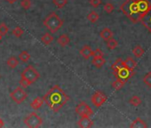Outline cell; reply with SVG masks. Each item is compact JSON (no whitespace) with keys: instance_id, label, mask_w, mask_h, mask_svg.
<instances>
[{"instance_id":"1","label":"cell","mask_w":151,"mask_h":128,"mask_svg":"<svg viewBox=\"0 0 151 128\" xmlns=\"http://www.w3.org/2000/svg\"><path fill=\"white\" fill-rule=\"evenodd\" d=\"M44 100L51 110L58 112L65 104H67L69 101V97L58 85H56L45 94Z\"/></svg>"},{"instance_id":"2","label":"cell","mask_w":151,"mask_h":128,"mask_svg":"<svg viewBox=\"0 0 151 128\" xmlns=\"http://www.w3.org/2000/svg\"><path fill=\"white\" fill-rule=\"evenodd\" d=\"M120 9L124 13V14L126 15V17L133 23L140 22L141 15L138 9L136 2L132 1V0H126L120 6Z\"/></svg>"},{"instance_id":"3","label":"cell","mask_w":151,"mask_h":128,"mask_svg":"<svg viewBox=\"0 0 151 128\" xmlns=\"http://www.w3.org/2000/svg\"><path fill=\"white\" fill-rule=\"evenodd\" d=\"M43 23L51 33H56L62 27L63 20L60 19L56 13L52 12L45 17Z\"/></svg>"},{"instance_id":"4","label":"cell","mask_w":151,"mask_h":128,"mask_svg":"<svg viewBox=\"0 0 151 128\" xmlns=\"http://www.w3.org/2000/svg\"><path fill=\"white\" fill-rule=\"evenodd\" d=\"M21 78H23L25 79H27L29 82L31 83V85L35 82H37L39 78H40V74L39 72L31 65H29L26 69H24V70L22 72Z\"/></svg>"},{"instance_id":"5","label":"cell","mask_w":151,"mask_h":128,"mask_svg":"<svg viewBox=\"0 0 151 128\" xmlns=\"http://www.w3.org/2000/svg\"><path fill=\"white\" fill-rule=\"evenodd\" d=\"M24 124L28 127H30V128H37V127H40L42 125L43 119L36 112H31L30 114H29L25 117Z\"/></svg>"},{"instance_id":"6","label":"cell","mask_w":151,"mask_h":128,"mask_svg":"<svg viewBox=\"0 0 151 128\" xmlns=\"http://www.w3.org/2000/svg\"><path fill=\"white\" fill-rule=\"evenodd\" d=\"M27 97H28V93L22 86H18L10 93V98L17 104L22 103L27 99Z\"/></svg>"},{"instance_id":"7","label":"cell","mask_w":151,"mask_h":128,"mask_svg":"<svg viewBox=\"0 0 151 128\" xmlns=\"http://www.w3.org/2000/svg\"><path fill=\"white\" fill-rule=\"evenodd\" d=\"M75 112L79 116H92L93 115L92 108L85 101H81L76 106Z\"/></svg>"},{"instance_id":"8","label":"cell","mask_w":151,"mask_h":128,"mask_svg":"<svg viewBox=\"0 0 151 128\" xmlns=\"http://www.w3.org/2000/svg\"><path fill=\"white\" fill-rule=\"evenodd\" d=\"M107 100L108 96L101 91H96L91 97V101L96 108L101 107L107 101Z\"/></svg>"},{"instance_id":"9","label":"cell","mask_w":151,"mask_h":128,"mask_svg":"<svg viewBox=\"0 0 151 128\" xmlns=\"http://www.w3.org/2000/svg\"><path fill=\"white\" fill-rule=\"evenodd\" d=\"M113 74L115 75V77L117 79H121V80H124L126 82L128 79H130L133 76L134 71L130 70L127 67H125V68H123V69H121L116 72H113Z\"/></svg>"},{"instance_id":"10","label":"cell","mask_w":151,"mask_h":128,"mask_svg":"<svg viewBox=\"0 0 151 128\" xmlns=\"http://www.w3.org/2000/svg\"><path fill=\"white\" fill-rule=\"evenodd\" d=\"M136 4H137V6H138V9L140 13L141 17L149 10V8L151 6V4L147 1V0H139V1L136 2Z\"/></svg>"},{"instance_id":"11","label":"cell","mask_w":151,"mask_h":128,"mask_svg":"<svg viewBox=\"0 0 151 128\" xmlns=\"http://www.w3.org/2000/svg\"><path fill=\"white\" fill-rule=\"evenodd\" d=\"M140 22L151 33V6H150L149 10L141 17Z\"/></svg>"},{"instance_id":"12","label":"cell","mask_w":151,"mask_h":128,"mask_svg":"<svg viewBox=\"0 0 151 128\" xmlns=\"http://www.w3.org/2000/svg\"><path fill=\"white\" fill-rule=\"evenodd\" d=\"M78 126L81 128H89L93 126V121L91 119V116H81L78 121Z\"/></svg>"},{"instance_id":"13","label":"cell","mask_w":151,"mask_h":128,"mask_svg":"<svg viewBox=\"0 0 151 128\" xmlns=\"http://www.w3.org/2000/svg\"><path fill=\"white\" fill-rule=\"evenodd\" d=\"M79 53L84 57V59L88 60V59H90L91 57H93L94 51L91 48V46H90V45H84V46L80 49Z\"/></svg>"},{"instance_id":"14","label":"cell","mask_w":151,"mask_h":128,"mask_svg":"<svg viewBox=\"0 0 151 128\" xmlns=\"http://www.w3.org/2000/svg\"><path fill=\"white\" fill-rule=\"evenodd\" d=\"M106 63V60L103 58V56H93L92 60V64L97 69H101L103 67Z\"/></svg>"},{"instance_id":"15","label":"cell","mask_w":151,"mask_h":128,"mask_svg":"<svg viewBox=\"0 0 151 128\" xmlns=\"http://www.w3.org/2000/svg\"><path fill=\"white\" fill-rule=\"evenodd\" d=\"M130 127L131 128H147V124H146V122L142 118L137 117L136 119H134L131 123Z\"/></svg>"},{"instance_id":"16","label":"cell","mask_w":151,"mask_h":128,"mask_svg":"<svg viewBox=\"0 0 151 128\" xmlns=\"http://www.w3.org/2000/svg\"><path fill=\"white\" fill-rule=\"evenodd\" d=\"M126 65H125V62L124 60H122L121 58H118L113 64H112V66H111V70H113V72H116L123 68H125Z\"/></svg>"},{"instance_id":"17","label":"cell","mask_w":151,"mask_h":128,"mask_svg":"<svg viewBox=\"0 0 151 128\" xmlns=\"http://www.w3.org/2000/svg\"><path fill=\"white\" fill-rule=\"evenodd\" d=\"M100 36L101 37L105 40L108 41L109 39L113 37V31L109 29V28H104L101 32H100Z\"/></svg>"},{"instance_id":"18","label":"cell","mask_w":151,"mask_h":128,"mask_svg":"<svg viewBox=\"0 0 151 128\" xmlns=\"http://www.w3.org/2000/svg\"><path fill=\"white\" fill-rule=\"evenodd\" d=\"M44 102H45L44 97H37L30 103V107H31V109L37 110V109H40L42 107V105L44 104Z\"/></svg>"},{"instance_id":"19","label":"cell","mask_w":151,"mask_h":128,"mask_svg":"<svg viewBox=\"0 0 151 128\" xmlns=\"http://www.w3.org/2000/svg\"><path fill=\"white\" fill-rule=\"evenodd\" d=\"M57 43H58L60 46L65 47V46H67V45L70 43V38H69V37H68L67 34H62V35H60V36L58 37Z\"/></svg>"},{"instance_id":"20","label":"cell","mask_w":151,"mask_h":128,"mask_svg":"<svg viewBox=\"0 0 151 128\" xmlns=\"http://www.w3.org/2000/svg\"><path fill=\"white\" fill-rule=\"evenodd\" d=\"M124 62H125L126 67H127L130 70L134 71V69H135L136 66H137V62H136V60H135L133 58H132V57H127V58L124 60Z\"/></svg>"},{"instance_id":"21","label":"cell","mask_w":151,"mask_h":128,"mask_svg":"<svg viewBox=\"0 0 151 128\" xmlns=\"http://www.w3.org/2000/svg\"><path fill=\"white\" fill-rule=\"evenodd\" d=\"M128 102H129L130 105H132V106H133V107H139V106L142 103V100H141V98H140L139 96H138V95H132V96L129 99Z\"/></svg>"},{"instance_id":"22","label":"cell","mask_w":151,"mask_h":128,"mask_svg":"<svg viewBox=\"0 0 151 128\" xmlns=\"http://www.w3.org/2000/svg\"><path fill=\"white\" fill-rule=\"evenodd\" d=\"M87 20L90 22H92V23H96L98 21H99V19H100V15H99V14L97 13V12H95V11H91L88 14H87Z\"/></svg>"},{"instance_id":"23","label":"cell","mask_w":151,"mask_h":128,"mask_svg":"<svg viewBox=\"0 0 151 128\" xmlns=\"http://www.w3.org/2000/svg\"><path fill=\"white\" fill-rule=\"evenodd\" d=\"M132 53L136 58H141L145 53V50L139 45H138L132 49Z\"/></svg>"},{"instance_id":"24","label":"cell","mask_w":151,"mask_h":128,"mask_svg":"<svg viewBox=\"0 0 151 128\" xmlns=\"http://www.w3.org/2000/svg\"><path fill=\"white\" fill-rule=\"evenodd\" d=\"M53 37L52 36V34L51 33H45L43 36H42V37H41V41H42V43H44L45 45H50L52 41H53Z\"/></svg>"},{"instance_id":"25","label":"cell","mask_w":151,"mask_h":128,"mask_svg":"<svg viewBox=\"0 0 151 128\" xmlns=\"http://www.w3.org/2000/svg\"><path fill=\"white\" fill-rule=\"evenodd\" d=\"M6 64H7V66H8L10 69H15V68L18 66L19 60H18L14 56H12V57H10V58L7 60Z\"/></svg>"},{"instance_id":"26","label":"cell","mask_w":151,"mask_h":128,"mask_svg":"<svg viewBox=\"0 0 151 128\" xmlns=\"http://www.w3.org/2000/svg\"><path fill=\"white\" fill-rule=\"evenodd\" d=\"M124 85H125V81L121 80V79H117V78H116V80H115V81L112 83V87H113L114 90L118 91V90L122 89V88L124 86Z\"/></svg>"},{"instance_id":"27","label":"cell","mask_w":151,"mask_h":128,"mask_svg":"<svg viewBox=\"0 0 151 128\" xmlns=\"http://www.w3.org/2000/svg\"><path fill=\"white\" fill-rule=\"evenodd\" d=\"M106 42H107V47L109 50H114V49H116L118 46V41L116 39L113 38V37L110 38V39H109Z\"/></svg>"},{"instance_id":"28","label":"cell","mask_w":151,"mask_h":128,"mask_svg":"<svg viewBox=\"0 0 151 128\" xmlns=\"http://www.w3.org/2000/svg\"><path fill=\"white\" fill-rule=\"evenodd\" d=\"M52 3L58 9H62L65 6H67L68 0H52Z\"/></svg>"},{"instance_id":"29","label":"cell","mask_w":151,"mask_h":128,"mask_svg":"<svg viewBox=\"0 0 151 128\" xmlns=\"http://www.w3.org/2000/svg\"><path fill=\"white\" fill-rule=\"evenodd\" d=\"M19 59L23 62H27L30 59V54L27 51H22L19 55Z\"/></svg>"},{"instance_id":"30","label":"cell","mask_w":151,"mask_h":128,"mask_svg":"<svg viewBox=\"0 0 151 128\" xmlns=\"http://www.w3.org/2000/svg\"><path fill=\"white\" fill-rule=\"evenodd\" d=\"M143 83L149 88H151V72H147L143 77Z\"/></svg>"},{"instance_id":"31","label":"cell","mask_w":151,"mask_h":128,"mask_svg":"<svg viewBox=\"0 0 151 128\" xmlns=\"http://www.w3.org/2000/svg\"><path fill=\"white\" fill-rule=\"evenodd\" d=\"M12 33H13V35H14L16 37H21L23 35L24 30H23V29L21 28V27H16V28H14V29H13Z\"/></svg>"},{"instance_id":"32","label":"cell","mask_w":151,"mask_h":128,"mask_svg":"<svg viewBox=\"0 0 151 128\" xmlns=\"http://www.w3.org/2000/svg\"><path fill=\"white\" fill-rule=\"evenodd\" d=\"M9 31V29L7 27V25L4 22H2L1 24H0V34H1L2 37L6 36Z\"/></svg>"},{"instance_id":"33","label":"cell","mask_w":151,"mask_h":128,"mask_svg":"<svg viewBox=\"0 0 151 128\" xmlns=\"http://www.w3.org/2000/svg\"><path fill=\"white\" fill-rule=\"evenodd\" d=\"M103 9H104V11L107 14H111V13H113L115 7H114V6L111 3H106L104 5V6H103Z\"/></svg>"},{"instance_id":"34","label":"cell","mask_w":151,"mask_h":128,"mask_svg":"<svg viewBox=\"0 0 151 128\" xmlns=\"http://www.w3.org/2000/svg\"><path fill=\"white\" fill-rule=\"evenodd\" d=\"M21 6L23 9L28 10L31 6V1H30V0H22V1H21Z\"/></svg>"},{"instance_id":"35","label":"cell","mask_w":151,"mask_h":128,"mask_svg":"<svg viewBox=\"0 0 151 128\" xmlns=\"http://www.w3.org/2000/svg\"><path fill=\"white\" fill-rule=\"evenodd\" d=\"M30 85H31V83H30V82H29L27 79H25V78H21V80H20V86H21L22 87H23V88H27V87H29Z\"/></svg>"},{"instance_id":"36","label":"cell","mask_w":151,"mask_h":128,"mask_svg":"<svg viewBox=\"0 0 151 128\" xmlns=\"http://www.w3.org/2000/svg\"><path fill=\"white\" fill-rule=\"evenodd\" d=\"M89 3H90L91 6L96 8V7H99L101 5L102 0H89Z\"/></svg>"},{"instance_id":"37","label":"cell","mask_w":151,"mask_h":128,"mask_svg":"<svg viewBox=\"0 0 151 128\" xmlns=\"http://www.w3.org/2000/svg\"><path fill=\"white\" fill-rule=\"evenodd\" d=\"M93 56H103V52H102L100 48H96V49L94 50Z\"/></svg>"},{"instance_id":"38","label":"cell","mask_w":151,"mask_h":128,"mask_svg":"<svg viewBox=\"0 0 151 128\" xmlns=\"http://www.w3.org/2000/svg\"><path fill=\"white\" fill-rule=\"evenodd\" d=\"M5 125V122L3 121V119L0 117V127H3Z\"/></svg>"},{"instance_id":"39","label":"cell","mask_w":151,"mask_h":128,"mask_svg":"<svg viewBox=\"0 0 151 128\" xmlns=\"http://www.w3.org/2000/svg\"><path fill=\"white\" fill-rule=\"evenodd\" d=\"M6 1H7L9 4H14V3L17 1V0H6Z\"/></svg>"},{"instance_id":"40","label":"cell","mask_w":151,"mask_h":128,"mask_svg":"<svg viewBox=\"0 0 151 128\" xmlns=\"http://www.w3.org/2000/svg\"><path fill=\"white\" fill-rule=\"evenodd\" d=\"M2 39V36H1V34H0V40Z\"/></svg>"},{"instance_id":"41","label":"cell","mask_w":151,"mask_h":128,"mask_svg":"<svg viewBox=\"0 0 151 128\" xmlns=\"http://www.w3.org/2000/svg\"><path fill=\"white\" fill-rule=\"evenodd\" d=\"M132 1H134V2H137V1H139V0H132Z\"/></svg>"}]
</instances>
